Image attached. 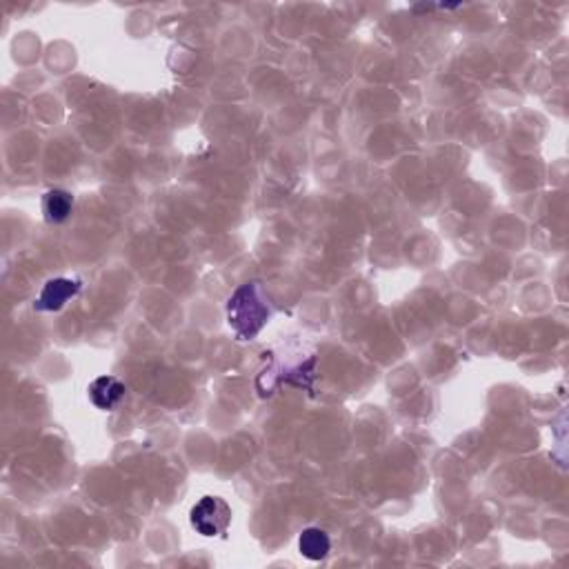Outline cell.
<instances>
[{"instance_id": "4", "label": "cell", "mask_w": 569, "mask_h": 569, "mask_svg": "<svg viewBox=\"0 0 569 569\" xmlns=\"http://www.w3.org/2000/svg\"><path fill=\"white\" fill-rule=\"evenodd\" d=\"M89 400L96 405L98 409L111 411L114 408H119L120 400L125 398V383H120L116 376H100L94 383L89 385Z\"/></svg>"}, {"instance_id": "2", "label": "cell", "mask_w": 569, "mask_h": 569, "mask_svg": "<svg viewBox=\"0 0 569 569\" xmlns=\"http://www.w3.org/2000/svg\"><path fill=\"white\" fill-rule=\"evenodd\" d=\"M191 527L201 536L216 538L227 532L232 522V507L218 496H202L190 512Z\"/></svg>"}, {"instance_id": "1", "label": "cell", "mask_w": 569, "mask_h": 569, "mask_svg": "<svg viewBox=\"0 0 569 569\" xmlns=\"http://www.w3.org/2000/svg\"><path fill=\"white\" fill-rule=\"evenodd\" d=\"M269 305L261 283H247L233 292L227 303V323L241 340L258 336L269 320Z\"/></svg>"}, {"instance_id": "5", "label": "cell", "mask_w": 569, "mask_h": 569, "mask_svg": "<svg viewBox=\"0 0 569 569\" xmlns=\"http://www.w3.org/2000/svg\"><path fill=\"white\" fill-rule=\"evenodd\" d=\"M74 212V196L65 190H49L43 196V213L45 221L52 225H60L65 222Z\"/></svg>"}, {"instance_id": "3", "label": "cell", "mask_w": 569, "mask_h": 569, "mask_svg": "<svg viewBox=\"0 0 569 569\" xmlns=\"http://www.w3.org/2000/svg\"><path fill=\"white\" fill-rule=\"evenodd\" d=\"M80 287L83 284L80 281H74V278H52V281L45 283L43 292L36 298V309L38 312H58L80 292Z\"/></svg>"}, {"instance_id": "6", "label": "cell", "mask_w": 569, "mask_h": 569, "mask_svg": "<svg viewBox=\"0 0 569 569\" xmlns=\"http://www.w3.org/2000/svg\"><path fill=\"white\" fill-rule=\"evenodd\" d=\"M298 550L307 561H323L327 553L332 552V541L323 530L318 527H307L298 538Z\"/></svg>"}]
</instances>
